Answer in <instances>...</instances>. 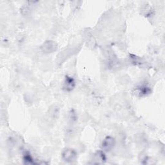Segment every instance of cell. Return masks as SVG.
<instances>
[{"label":"cell","instance_id":"1","mask_svg":"<svg viewBox=\"0 0 165 165\" xmlns=\"http://www.w3.org/2000/svg\"><path fill=\"white\" fill-rule=\"evenodd\" d=\"M62 157L66 163H73L76 160L77 154L74 149L67 148L62 151Z\"/></svg>","mask_w":165,"mask_h":165},{"label":"cell","instance_id":"2","mask_svg":"<svg viewBox=\"0 0 165 165\" xmlns=\"http://www.w3.org/2000/svg\"><path fill=\"white\" fill-rule=\"evenodd\" d=\"M58 49V44L53 41H46L41 47V51L45 54H51Z\"/></svg>","mask_w":165,"mask_h":165},{"label":"cell","instance_id":"3","mask_svg":"<svg viewBox=\"0 0 165 165\" xmlns=\"http://www.w3.org/2000/svg\"><path fill=\"white\" fill-rule=\"evenodd\" d=\"M115 146V139L111 137L107 136L103 139L101 143V148L103 151H111Z\"/></svg>","mask_w":165,"mask_h":165},{"label":"cell","instance_id":"4","mask_svg":"<svg viewBox=\"0 0 165 165\" xmlns=\"http://www.w3.org/2000/svg\"><path fill=\"white\" fill-rule=\"evenodd\" d=\"M76 82L74 78L69 76H66L63 84V89L66 92H70L74 88Z\"/></svg>","mask_w":165,"mask_h":165},{"label":"cell","instance_id":"5","mask_svg":"<svg viewBox=\"0 0 165 165\" xmlns=\"http://www.w3.org/2000/svg\"><path fill=\"white\" fill-rule=\"evenodd\" d=\"M107 159L106 156L103 151H97L95 153L94 156V160L95 161V163L96 164H101L105 163Z\"/></svg>","mask_w":165,"mask_h":165},{"label":"cell","instance_id":"6","mask_svg":"<svg viewBox=\"0 0 165 165\" xmlns=\"http://www.w3.org/2000/svg\"><path fill=\"white\" fill-rule=\"evenodd\" d=\"M71 54V51L70 50H65L63 52H61L59 56H58V60L59 62H62L63 61H65V59H66V58H68V57L70 56Z\"/></svg>","mask_w":165,"mask_h":165},{"label":"cell","instance_id":"7","mask_svg":"<svg viewBox=\"0 0 165 165\" xmlns=\"http://www.w3.org/2000/svg\"><path fill=\"white\" fill-rule=\"evenodd\" d=\"M23 159L26 164H33V159L29 153H25V154L24 155L23 157Z\"/></svg>","mask_w":165,"mask_h":165},{"label":"cell","instance_id":"8","mask_svg":"<svg viewBox=\"0 0 165 165\" xmlns=\"http://www.w3.org/2000/svg\"><path fill=\"white\" fill-rule=\"evenodd\" d=\"M59 108L56 107L55 108H52L51 109V117L54 119H57L58 118V115H59Z\"/></svg>","mask_w":165,"mask_h":165},{"label":"cell","instance_id":"9","mask_svg":"<svg viewBox=\"0 0 165 165\" xmlns=\"http://www.w3.org/2000/svg\"><path fill=\"white\" fill-rule=\"evenodd\" d=\"M139 90H140V94H143V95L148 94L150 92V88L148 87H146V86L141 87L139 89Z\"/></svg>","mask_w":165,"mask_h":165},{"label":"cell","instance_id":"10","mask_svg":"<svg viewBox=\"0 0 165 165\" xmlns=\"http://www.w3.org/2000/svg\"><path fill=\"white\" fill-rule=\"evenodd\" d=\"M22 12H23V14H24V13H25V14L26 15H28L30 13V9L28 7H23L22 9H21Z\"/></svg>","mask_w":165,"mask_h":165}]
</instances>
